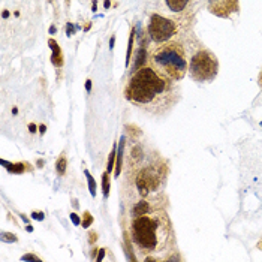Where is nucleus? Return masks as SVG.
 <instances>
[{"label": "nucleus", "mask_w": 262, "mask_h": 262, "mask_svg": "<svg viewBox=\"0 0 262 262\" xmlns=\"http://www.w3.org/2000/svg\"><path fill=\"white\" fill-rule=\"evenodd\" d=\"M126 99L153 114H163L178 99L173 80L160 75L153 67L135 70L125 88Z\"/></svg>", "instance_id": "1"}, {"label": "nucleus", "mask_w": 262, "mask_h": 262, "mask_svg": "<svg viewBox=\"0 0 262 262\" xmlns=\"http://www.w3.org/2000/svg\"><path fill=\"white\" fill-rule=\"evenodd\" d=\"M131 234L132 240L139 249H144L146 252H157L168 240V218L165 216V213L136 218L132 223Z\"/></svg>", "instance_id": "2"}, {"label": "nucleus", "mask_w": 262, "mask_h": 262, "mask_svg": "<svg viewBox=\"0 0 262 262\" xmlns=\"http://www.w3.org/2000/svg\"><path fill=\"white\" fill-rule=\"evenodd\" d=\"M150 63L156 72L173 81L184 78L186 72L189 70L186 51L183 45L177 41H170L166 44L159 45L152 53Z\"/></svg>", "instance_id": "3"}, {"label": "nucleus", "mask_w": 262, "mask_h": 262, "mask_svg": "<svg viewBox=\"0 0 262 262\" xmlns=\"http://www.w3.org/2000/svg\"><path fill=\"white\" fill-rule=\"evenodd\" d=\"M218 57L211 51L202 48L197 54L192 56L190 63H189V72H190L192 80H195L197 83H205V81L215 80V77L218 75Z\"/></svg>", "instance_id": "4"}, {"label": "nucleus", "mask_w": 262, "mask_h": 262, "mask_svg": "<svg viewBox=\"0 0 262 262\" xmlns=\"http://www.w3.org/2000/svg\"><path fill=\"white\" fill-rule=\"evenodd\" d=\"M177 22L171 18L162 17L159 14H153L150 17L149 22V35L152 38V41L157 44H166L170 42L175 35H177Z\"/></svg>", "instance_id": "5"}, {"label": "nucleus", "mask_w": 262, "mask_h": 262, "mask_svg": "<svg viewBox=\"0 0 262 262\" xmlns=\"http://www.w3.org/2000/svg\"><path fill=\"white\" fill-rule=\"evenodd\" d=\"M160 181H162V175L157 171V168H154L152 165L142 168L136 175V187L142 197L156 190L159 187Z\"/></svg>", "instance_id": "6"}, {"label": "nucleus", "mask_w": 262, "mask_h": 262, "mask_svg": "<svg viewBox=\"0 0 262 262\" xmlns=\"http://www.w3.org/2000/svg\"><path fill=\"white\" fill-rule=\"evenodd\" d=\"M48 44L53 50V56H51V60H53V65L54 66H62L63 65V54H62V50L60 46L57 45V42L54 39H50Z\"/></svg>", "instance_id": "7"}, {"label": "nucleus", "mask_w": 262, "mask_h": 262, "mask_svg": "<svg viewBox=\"0 0 262 262\" xmlns=\"http://www.w3.org/2000/svg\"><path fill=\"white\" fill-rule=\"evenodd\" d=\"M252 120L262 129V94L255 101L252 108Z\"/></svg>", "instance_id": "8"}, {"label": "nucleus", "mask_w": 262, "mask_h": 262, "mask_svg": "<svg viewBox=\"0 0 262 262\" xmlns=\"http://www.w3.org/2000/svg\"><path fill=\"white\" fill-rule=\"evenodd\" d=\"M149 213H150V205H149L147 201H139V202L133 207V210H132V216L135 219L141 218V216H146V215H149Z\"/></svg>", "instance_id": "9"}, {"label": "nucleus", "mask_w": 262, "mask_h": 262, "mask_svg": "<svg viewBox=\"0 0 262 262\" xmlns=\"http://www.w3.org/2000/svg\"><path fill=\"white\" fill-rule=\"evenodd\" d=\"M123 147H125V138L120 139V146H118V154H117V159H115V171L114 175L118 177V174L122 173V162H123Z\"/></svg>", "instance_id": "10"}, {"label": "nucleus", "mask_w": 262, "mask_h": 262, "mask_svg": "<svg viewBox=\"0 0 262 262\" xmlns=\"http://www.w3.org/2000/svg\"><path fill=\"white\" fill-rule=\"evenodd\" d=\"M187 5H189V2H186V0H168L166 2V6L173 12H181Z\"/></svg>", "instance_id": "11"}, {"label": "nucleus", "mask_w": 262, "mask_h": 262, "mask_svg": "<svg viewBox=\"0 0 262 262\" xmlns=\"http://www.w3.org/2000/svg\"><path fill=\"white\" fill-rule=\"evenodd\" d=\"M3 165H6V170L9 173H15V174H21L26 171V165L24 163H8L6 160H2Z\"/></svg>", "instance_id": "12"}, {"label": "nucleus", "mask_w": 262, "mask_h": 262, "mask_svg": "<svg viewBox=\"0 0 262 262\" xmlns=\"http://www.w3.org/2000/svg\"><path fill=\"white\" fill-rule=\"evenodd\" d=\"M84 174H86V177H87L90 195H91V197H96V181H94V178L91 177V174H90L88 171H84Z\"/></svg>", "instance_id": "13"}, {"label": "nucleus", "mask_w": 262, "mask_h": 262, "mask_svg": "<svg viewBox=\"0 0 262 262\" xmlns=\"http://www.w3.org/2000/svg\"><path fill=\"white\" fill-rule=\"evenodd\" d=\"M102 190H104V197L107 198L109 195V177L108 173H104L102 175Z\"/></svg>", "instance_id": "14"}, {"label": "nucleus", "mask_w": 262, "mask_h": 262, "mask_svg": "<svg viewBox=\"0 0 262 262\" xmlns=\"http://www.w3.org/2000/svg\"><path fill=\"white\" fill-rule=\"evenodd\" d=\"M66 165H67V160H66L65 156H62L59 160H57V173L59 175H63L66 173Z\"/></svg>", "instance_id": "15"}, {"label": "nucleus", "mask_w": 262, "mask_h": 262, "mask_svg": "<svg viewBox=\"0 0 262 262\" xmlns=\"http://www.w3.org/2000/svg\"><path fill=\"white\" fill-rule=\"evenodd\" d=\"M115 154H117V152H115V146L112 147V150H111V153H109V159H108V166H107V173H111L112 171V168H114V160L117 159L115 157Z\"/></svg>", "instance_id": "16"}, {"label": "nucleus", "mask_w": 262, "mask_h": 262, "mask_svg": "<svg viewBox=\"0 0 262 262\" xmlns=\"http://www.w3.org/2000/svg\"><path fill=\"white\" fill-rule=\"evenodd\" d=\"M2 241H5V243H17L18 239H17V235H14V234L2 232Z\"/></svg>", "instance_id": "17"}, {"label": "nucleus", "mask_w": 262, "mask_h": 262, "mask_svg": "<svg viewBox=\"0 0 262 262\" xmlns=\"http://www.w3.org/2000/svg\"><path fill=\"white\" fill-rule=\"evenodd\" d=\"M133 36H135V30H132L131 38H129V48H128V56H126V67L131 63V53H132V45H133Z\"/></svg>", "instance_id": "18"}, {"label": "nucleus", "mask_w": 262, "mask_h": 262, "mask_svg": "<svg viewBox=\"0 0 262 262\" xmlns=\"http://www.w3.org/2000/svg\"><path fill=\"white\" fill-rule=\"evenodd\" d=\"M21 261L22 262H42L36 255H33V253H27V255H24L21 256Z\"/></svg>", "instance_id": "19"}, {"label": "nucleus", "mask_w": 262, "mask_h": 262, "mask_svg": "<svg viewBox=\"0 0 262 262\" xmlns=\"http://www.w3.org/2000/svg\"><path fill=\"white\" fill-rule=\"evenodd\" d=\"M91 223H93V218H91V215L88 211H86L84 213V220H83V228H88Z\"/></svg>", "instance_id": "20"}, {"label": "nucleus", "mask_w": 262, "mask_h": 262, "mask_svg": "<svg viewBox=\"0 0 262 262\" xmlns=\"http://www.w3.org/2000/svg\"><path fill=\"white\" fill-rule=\"evenodd\" d=\"M32 219H36V220H44V213H42V211H33V213H32Z\"/></svg>", "instance_id": "21"}, {"label": "nucleus", "mask_w": 262, "mask_h": 262, "mask_svg": "<svg viewBox=\"0 0 262 262\" xmlns=\"http://www.w3.org/2000/svg\"><path fill=\"white\" fill-rule=\"evenodd\" d=\"M70 220H72V223H74L75 226H78V225L81 223V220H80V218H78L75 213H70Z\"/></svg>", "instance_id": "22"}, {"label": "nucleus", "mask_w": 262, "mask_h": 262, "mask_svg": "<svg viewBox=\"0 0 262 262\" xmlns=\"http://www.w3.org/2000/svg\"><path fill=\"white\" fill-rule=\"evenodd\" d=\"M165 262H181V259H180V255L174 253V255H171Z\"/></svg>", "instance_id": "23"}, {"label": "nucleus", "mask_w": 262, "mask_h": 262, "mask_svg": "<svg viewBox=\"0 0 262 262\" xmlns=\"http://www.w3.org/2000/svg\"><path fill=\"white\" fill-rule=\"evenodd\" d=\"M104 256H105V249H99V253H98V259H96V262H102Z\"/></svg>", "instance_id": "24"}, {"label": "nucleus", "mask_w": 262, "mask_h": 262, "mask_svg": "<svg viewBox=\"0 0 262 262\" xmlns=\"http://www.w3.org/2000/svg\"><path fill=\"white\" fill-rule=\"evenodd\" d=\"M96 241V234L94 232H90V243Z\"/></svg>", "instance_id": "25"}, {"label": "nucleus", "mask_w": 262, "mask_h": 262, "mask_svg": "<svg viewBox=\"0 0 262 262\" xmlns=\"http://www.w3.org/2000/svg\"><path fill=\"white\" fill-rule=\"evenodd\" d=\"M86 88H87V91H90V88H91V81L90 80L86 81Z\"/></svg>", "instance_id": "26"}, {"label": "nucleus", "mask_w": 262, "mask_h": 262, "mask_svg": "<svg viewBox=\"0 0 262 262\" xmlns=\"http://www.w3.org/2000/svg\"><path fill=\"white\" fill-rule=\"evenodd\" d=\"M114 41H115V38L112 36V38H111V41H109V48H112V46H114Z\"/></svg>", "instance_id": "27"}, {"label": "nucleus", "mask_w": 262, "mask_h": 262, "mask_svg": "<svg viewBox=\"0 0 262 262\" xmlns=\"http://www.w3.org/2000/svg\"><path fill=\"white\" fill-rule=\"evenodd\" d=\"M29 128H30V132H36V126L35 125H30Z\"/></svg>", "instance_id": "28"}, {"label": "nucleus", "mask_w": 262, "mask_h": 262, "mask_svg": "<svg viewBox=\"0 0 262 262\" xmlns=\"http://www.w3.org/2000/svg\"><path fill=\"white\" fill-rule=\"evenodd\" d=\"M144 262H157V261H154L153 258H147V259H146Z\"/></svg>", "instance_id": "29"}, {"label": "nucleus", "mask_w": 262, "mask_h": 262, "mask_svg": "<svg viewBox=\"0 0 262 262\" xmlns=\"http://www.w3.org/2000/svg\"><path fill=\"white\" fill-rule=\"evenodd\" d=\"M259 86L262 87V70H261V74H259Z\"/></svg>", "instance_id": "30"}, {"label": "nucleus", "mask_w": 262, "mask_h": 262, "mask_svg": "<svg viewBox=\"0 0 262 262\" xmlns=\"http://www.w3.org/2000/svg\"><path fill=\"white\" fill-rule=\"evenodd\" d=\"M109 5H111L109 2H105V3H104V6H105V9H107V8H109Z\"/></svg>", "instance_id": "31"}, {"label": "nucleus", "mask_w": 262, "mask_h": 262, "mask_svg": "<svg viewBox=\"0 0 262 262\" xmlns=\"http://www.w3.org/2000/svg\"><path fill=\"white\" fill-rule=\"evenodd\" d=\"M259 247H261V249H262V243H259Z\"/></svg>", "instance_id": "32"}]
</instances>
